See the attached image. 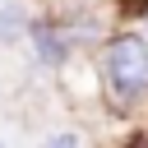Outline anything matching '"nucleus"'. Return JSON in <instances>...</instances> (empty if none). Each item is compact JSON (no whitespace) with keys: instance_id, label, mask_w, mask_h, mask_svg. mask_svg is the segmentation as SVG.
<instances>
[{"instance_id":"obj_4","label":"nucleus","mask_w":148,"mask_h":148,"mask_svg":"<svg viewBox=\"0 0 148 148\" xmlns=\"http://www.w3.org/2000/svg\"><path fill=\"white\" fill-rule=\"evenodd\" d=\"M46 148H79V139H74V134H51Z\"/></svg>"},{"instance_id":"obj_1","label":"nucleus","mask_w":148,"mask_h":148,"mask_svg":"<svg viewBox=\"0 0 148 148\" xmlns=\"http://www.w3.org/2000/svg\"><path fill=\"white\" fill-rule=\"evenodd\" d=\"M102 69H106V88L130 102L148 88V46L139 37H116L102 56Z\"/></svg>"},{"instance_id":"obj_2","label":"nucleus","mask_w":148,"mask_h":148,"mask_svg":"<svg viewBox=\"0 0 148 148\" xmlns=\"http://www.w3.org/2000/svg\"><path fill=\"white\" fill-rule=\"evenodd\" d=\"M32 46H37V60H46V65H60V60H65V46H69V37H65L60 28L42 23V28L32 32Z\"/></svg>"},{"instance_id":"obj_3","label":"nucleus","mask_w":148,"mask_h":148,"mask_svg":"<svg viewBox=\"0 0 148 148\" xmlns=\"http://www.w3.org/2000/svg\"><path fill=\"white\" fill-rule=\"evenodd\" d=\"M23 32H28V9L14 5V0H5L0 5V42H18Z\"/></svg>"}]
</instances>
